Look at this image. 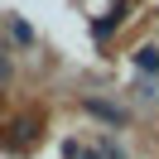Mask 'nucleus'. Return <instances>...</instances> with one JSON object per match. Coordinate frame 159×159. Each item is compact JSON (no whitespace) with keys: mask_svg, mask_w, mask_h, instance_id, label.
Here are the masks:
<instances>
[{"mask_svg":"<svg viewBox=\"0 0 159 159\" xmlns=\"http://www.w3.org/2000/svg\"><path fill=\"white\" fill-rule=\"evenodd\" d=\"M87 111H92V116H97V120H106V125H125V111H120L116 106V101H106V97H87Z\"/></svg>","mask_w":159,"mask_h":159,"instance_id":"obj_1","label":"nucleus"},{"mask_svg":"<svg viewBox=\"0 0 159 159\" xmlns=\"http://www.w3.org/2000/svg\"><path fill=\"white\" fill-rule=\"evenodd\" d=\"M125 10H130L125 0H116V5L106 10V20H97V24H92V39H111V34H116V24L125 20Z\"/></svg>","mask_w":159,"mask_h":159,"instance_id":"obj_2","label":"nucleus"},{"mask_svg":"<svg viewBox=\"0 0 159 159\" xmlns=\"http://www.w3.org/2000/svg\"><path fill=\"white\" fill-rule=\"evenodd\" d=\"M130 58H135V72H145V77H154V72H159V48H154V43H145V48H135Z\"/></svg>","mask_w":159,"mask_h":159,"instance_id":"obj_3","label":"nucleus"},{"mask_svg":"<svg viewBox=\"0 0 159 159\" xmlns=\"http://www.w3.org/2000/svg\"><path fill=\"white\" fill-rule=\"evenodd\" d=\"M10 34H15V43H24V48L34 43V29H29V24L20 20V15H10Z\"/></svg>","mask_w":159,"mask_h":159,"instance_id":"obj_4","label":"nucleus"},{"mask_svg":"<svg viewBox=\"0 0 159 159\" xmlns=\"http://www.w3.org/2000/svg\"><path fill=\"white\" fill-rule=\"evenodd\" d=\"M135 97H145V101H159V87H154V82L145 77V82H140V87H135Z\"/></svg>","mask_w":159,"mask_h":159,"instance_id":"obj_5","label":"nucleus"},{"mask_svg":"<svg viewBox=\"0 0 159 159\" xmlns=\"http://www.w3.org/2000/svg\"><path fill=\"white\" fill-rule=\"evenodd\" d=\"M5 82H10V53L0 48V87H5Z\"/></svg>","mask_w":159,"mask_h":159,"instance_id":"obj_6","label":"nucleus"},{"mask_svg":"<svg viewBox=\"0 0 159 159\" xmlns=\"http://www.w3.org/2000/svg\"><path fill=\"white\" fill-rule=\"evenodd\" d=\"M82 159H101V154H82Z\"/></svg>","mask_w":159,"mask_h":159,"instance_id":"obj_7","label":"nucleus"}]
</instances>
